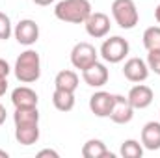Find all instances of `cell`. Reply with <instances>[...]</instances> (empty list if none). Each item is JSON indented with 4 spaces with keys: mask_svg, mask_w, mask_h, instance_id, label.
<instances>
[{
    "mask_svg": "<svg viewBox=\"0 0 160 158\" xmlns=\"http://www.w3.org/2000/svg\"><path fill=\"white\" fill-rule=\"evenodd\" d=\"M13 73L15 78L21 84H32L38 82L41 77V58L39 52L34 48H26L24 52H21L15 60L13 65Z\"/></svg>",
    "mask_w": 160,
    "mask_h": 158,
    "instance_id": "obj_1",
    "label": "cell"
},
{
    "mask_svg": "<svg viewBox=\"0 0 160 158\" xmlns=\"http://www.w3.org/2000/svg\"><path fill=\"white\" fill-rule=\"evenodd\" d=\"M91 11L93 7L89 0H60L54 6L56 19L69 24H84Z\"/></svg>",
    "mask_w": 160,
    "mask_h": 158,
    "instance_id": "obj_2",
    "label": "cell"
},
{
    "mask_svg": "<svg viewBox=\"0 0 160 158\" xmlns=\"http://www.w3.org/2000/svg\"><path fill=\"white\" fill-rule=\"evenodd\" d=\"M110 9L116 24L123 30H132L140 22V11L134 0H114Z\"/></svg>",
    "mask_w": 160,
    "mask_h": 158,
    "instance_id": "obj_3",
    "label": "cell"
},
{
    "mask_svg": "<svg viewBox=\"0 0 160 158\" xmlns=\"http://www.w3.org/2000/svg\"><path fill=\"white\" fill-rule=\"evenodd\" d=\"M128 50H130V45L125 37L112 36V37L102 41V45L99 48V56L106 63H121L128 56Z\"/></svg>",
    "mask_w": 160,
    "mask_h": 158,
    "instance_id": "obj_4",
    "label": "cell"
},
{
    "mask_svg": "<svg viewBox=\"0 0 160 158\" xmlns=\"http://www.w3.org/2000/svg\"><path fill=\"white\" fill-rule=\"evenodd\" d=\"M97 60H99V50L88 41H80L71 48V63L75 69L84 71Z\"/></svg>",
    "mask_w": 160,
    "mask_h": 158,
    "instance_id": "obj_5",
    "label": "cell"
},
{
    "mask_svg": "<svg viewBox=\"0 0 160 158\" xmlns=\"http://www.w3.org/2000/svg\"><path fill=\"white\" fill-rule=\"evenodd\" d=\"M13 36H15V39H17L19 45L32 47L39 39V24L34 19H22V21H19L15 24Z\"/></svg>",
    "mask_w": 160,
    "mask_h": 158,
    "instance_id": "obj_6",
    "label": "cell"
},
{
    "mask_svg": "<svg viewBox=\"0 0 160 158\" xmlns=\"http://www.w3.org/2000/svg\"><path fill=\"white\" fill-rule=\"evenodd\" d=\"M84 26H86V34L89 37L102 39V37L108 36L112 24H110V17L106 13H102V11H91V15L86 19Z\"/></svg>",
    "mask_w": 160,
    "mask_h": 158,
    "instance_id": "obj_7",
    "label": "cell"
},
{
    "mask_svg": "<svg viewBox=\"0 0 160 158\" xmlns=\"http://www.w3.org/2000/svg\"><path fill=\"white\" fill-rule=\"evenodd\" d=\"M149 67H147V62L142 60V58H128L123 65V75L125 78L132 84H140V82H145L149 78Z\"/></svg>",
    "mask_w": 160,
    "mask_h": 158,
    "instance_id": "obj_8",
    "label": "cell"
},
{
    "mask_svg": "<svg viewBox=\"0 0 160 158\" xmlns=\"http://www.w3.org/2000/svg\"><path fill=\"white\" fill-rule=\"evenodd\" d=\"M134 117V108L130 104V101L125 95H114V106L110 112V119L116 125H127Z\"/></svg>",
    "mask_w": 160,
    "mask_h": 158,
    "instance_id": "obj_9",
    "label": "cell"
},
{
    "mask_svg": "<svg viewBox=\"0 0 160 158\" xmlns=\"http://www.w3.org/2000/svg\"><path fill=\"white\" fill-rule=\"evenodd\" d=\"M127 99L130 101V104H132L134 110H145V108L151 106V102L155 99V93H153V89L149 86H145V84L140 82V84H136V86L130 87Z\"/></svg>",
    "mask_w": 160,
    "mask_h": 158,
    "instance_id": "obj_10",
    "label": "cell"
},
{
    "mask_svg": "<svg viewBox=\"0 0 160 158\" xmlns=\"http://www.w3.org/2000/svg\"><path fill=\"white\" fill-rule=\"evenodd\" d=\"M114 106V93L108 91H95L89 97V110L97 117H110Z\"/></svg>",
    "mask_w": 160,
    "mask_h": 158,
    "instance_id": "obj_11",
    "label": "cell"
},
{
    "mask_svg": "<svg viewBox=\"0 0 160 158\" xmlns=\"http://www.w3.org/2000/svg\"><path fill=\"white\" fill-rule=\"evenodd\" d=\"M110 78V71L104 63H101L99 60L95 63H91L88 69L82 71V80L89 86V87H102Z\"/></svg>",
    "mask_w": 160,
    "mask_h": 158,
    "instance_id": "obj_12",
    "label": "cell"
},
{
    "mask_svg": "<svg viewBox=\"0 0 160 158\" xmlns=\"http://www.w3.org/2000/svg\"><path fill=\"white\" fill-rule=\"evenodd\" d=\"M11 102H13L15 108H30V106H38L39 97L32 87L19 86L11 91Z\"/></svg>",
    "mask_w": 160,
    "mask_h": 158,
    "instance_id": "obj_13",
    "label": "cell"
},
{
    "mask_svg": "<svg viewBox=\"0 0 160 158\" xmlns=\"http://www.w3.org/2000/svg\"><path fill=\"white\" fill-rule=\"evenodd\" d=\"M142 145L147 151L160 149V121H149L142 128Z\"/></svg>",
    "mask_w": 160,
    "mask_h": 158,
    "instance_id": "obj_14",
    "label": "cell"
},
{
    "mask_svg": "<svg viewBox=\"0 0 160 158\" xmlns=\"http://www.w3.org/2000/svg\"><path fill=\"white\" fill-rule=\"evenodd\" d=\"M15 140L24 147H30V145L38 143V140H39V123L15 125Z\"/></svg>",
    "mask_w": 160,
    "mask_h": 158,
    "instance_id": "obj_15",
    "label": "cell"
},
{
    "mask_svg": "<svg viewBox=\"0 0 160 158\" xmlns=\"http://www.w3.org/2000/svg\"><path fill=\"white\" fill-rule=\"evenodd\" d=\"M82 156L84 158H114V153L108 151L104 141L91 138L82 145Z\"/></svg>",
    "mask_w": 160,
    "mask_h": 158,
    "instance_id": "obj_16",
    "label": "cell"
},
{
    "mask_svg": "<svg viewBox=\"0 0 160 158\" xmlns=\"http://www.w3.org/2000/svg\"><path fill=\"white\" fill-rule=\"evenodd\" d=\"M78 75H77V71H73V69H63V71H60L58 75H56V78H54V87H58V89H65V91H77V87H78Z\"/></svg>",
    "mask_w": 160,
    "mask_h": 158,
    "instance_id": "obj_17",
    "label": "cell"
},
{
    "mask_svg": "<svg viewBox=\"0 0 160 158\" xmlns=\"http://www.w3.org/2000/svg\"><path fill=\"white\" fill-rule=\"evenodd\" d=\"M52 104L58 112H71L75 108V93L56 87L52 93Z\"/></svg>",
    "mask_w": 160,
    "mask_h": 158,
    "instance_id": "obj_18",
    "label": "cell"
},
{
    "mask_svg": "<svg viewBox=\"0 0 160 158\" xmlns=\"http://www.w3.org/2000/svg\"><path fill=\"white\" fill-rule=\"evenodd\" d=\"M13 121H15V125L39 123V110H38V106H30V108H15Z\"/></svg>",
    "mask_w": 160,
    "mask_h": 158,
    "instance_id": "obj_19",
    "label": "cell"
},
{
    "mask_svg": "<svg viewBox=\"0 0 160 158\" xmlns=\"http://www.w3.org/2000/svg\"><path fill=\"white\" fill-rule=\"evenodd\" d=\"M142 41L145 50H160V26H149L143 32Z\"/></svg>",
    "mask_w": 160,
    "mask_h": 158,
    "instance_id": "obj_20",
    "label": "cell"
},
{
    "mask_svg": "<svg viewBox=\"0 0 160 158\" xmlns=\"http://www.w3.org/2000/svg\"><path fill=\"white\" fill-rule=\"evenodd\" d=\"M119 155L123 158H142L143 156V145L138 140H125L121 145Z\"/></svg>",
    "mask_w": 160,
    "mask_h": 158,
    "instance_id": "obj_21",
    "label": "cell"
},
{
    "mask_svg": "<svg viewBox=\"0 0 160 158\" xmlns=\"http://www.w3.org/2000/svg\"><path fill=\"white\" fill-rule=\"evenodd\" d=\"M13 36V24H11V19L0 11V41H8Z\"/></svg>",
    "mask_w": 160,
    "mask_h": 158,
    "instance_id": "obj_22",
    "label": "cell"
},
{
    "mask_svg": "<svg viewBox=\"0 0 160 158\" xmlns=\"http://www.w3.org/2000/svg\"><path fill=\"white\" fill-rule=\"evenodd\" d=\"M147 67L160 77V50H147Z\"/></svg>",
    "mask_w": 160,
    "mask_h": 158,
    "instance_id": "obj_23",
    "label": "cell"
},
{
    "mask_svg": "<svg viewBox=\"0 0 160 158\" xmlns=\"http://www.w3.org/2000/svg\"><path fill=\"white\" fill-rule=\"evenodd\" d=\"M11 71H13V69L9 67V63H8L4 58H0V78H8Z\"/></svg>",
    "mask_w": 160,
    "mask_h": 158,
    "instance_id": "obj_24",
    "label": "cell"
},
{
    "mask_svg": "<svg viewBox=\"0 0 160 158\" xmlns=\"http://www.w3.org/2000/svg\"><path fill=\"white\" fill-rule=\"evenodd\" d=\"M38 156L43 158V156H50V158H60V153L58 151H54V149H43L38 153Z\"/></svg>",
    "mask_w": 160,
    "mask_h": 158,
    "instance_id": "obj_25",
    "label": "cell"
},
{
    "mask_svg": "<svg viewBox=\"0 0 160 158\" xmlns=\"http://www.w3.org/2000/svg\"><path fill=\"white\" fill-rule=\"evenodd\" d=\"M8 91V78H0V97H4Z\"/></svg>",
    "mask_w": 160,
    "mask_h": 158,
    "instance_id": "obj_26",
    "label": "cell"
},
{
    "mask_svg": "<svg viewBox=\"0 0 160 158\" xmlns=\"http://www.w3.org/2000/svg\"><path fill=\"white\" fill-rule=\"evenodd\" d=\"M32 2H34L36 6H43V7H45V6H50V4H54L56 0H32Z\"/></svg>",
    "mask_w": 160,
    "mask_h": 158,
    "instance_id": "obj_27",
    "label": "cell"
},
{
    "mask_svg": "<svg viewBox=\"0 0 160 158\" xmlns=\"http://www.w3.org/2000/svg\"><path fill=\"white\" fill-rule=\"evenodd\" d=\"M4 123H6V108L0 104V126H2Z\"/></svg>",
    "mask_w": 160,
    "mask_h": 158,
    "instance_id": "obj_28",
    "label": "cell"
},
{
    "mask_svg": "<svg viewBox=\"0 0 160 158\" xmlns=\"http://www.w3.org/2000/svg\"><path fill=\"white\" fill-rule=\"evenodd\" d=\"M155 19H157V22L160 24V4L157 6V9H155Z\"/></svg>",
    "mask_w": 160,
    "mask_h": 158,
    "instance_id": "obj_29",
    "label": "cell"
},
{
    "mask_svg": "<svg viewBox=\"0 0 160 158\" xmlns=\"http://www.w3.org/2000/svg\"><path fill=\"white\" fill-rule=\"evenodd\" d=\"M0 158H9V153L4 151V149H0Z\"/></svg>",
    "mask_w": 160,
    "mask_h": 158,
    "instance_id": "obj_30",
    "label": "cell"
}]
</instances>
